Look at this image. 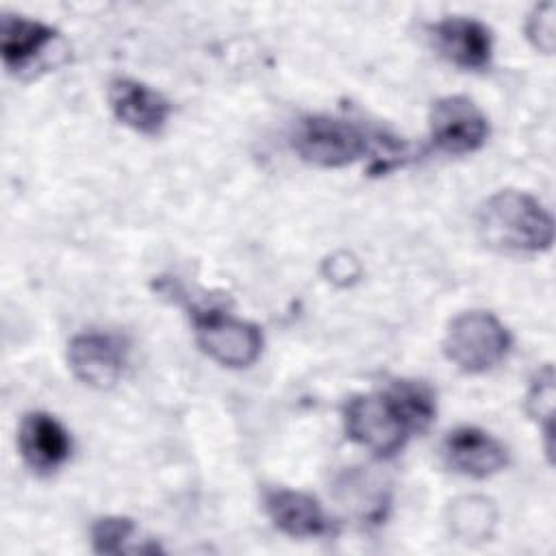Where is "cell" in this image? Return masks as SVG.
Returning <instances> with one entry per match:
<instances>
[{
  "label": "cell",
  "mask_w": 556,
  "mask_h": 556,
  "mask_svg": "<svg viewBox=\"0 0 556 556\" xmlns=\"http://www.w3.org/2000/svg\"><path fill=\"white\" fill-rule=\"evenodd\" d=\"M510 350V332L486 311H467L452 319L445 339V356L467 374L493 369Z\"/></svg>",
  "instance_id": "obj_3"
},
{
  "label": "cell",
  "mask_w": 556,
  "mask_h": 556,
  "mask_svg": "<svg viewBox=\"0 0 556 556\" xmlns=\"http://www.w3.org/2000/svg\"><path fill=\"white\" fill-rule=\"evenodd\" d=\"M495 506L482 495H463L450 506V528L465 543H480L491 536L495 526Z\"/></svg>",
  "instance_id": "obj_14"
},
{
  "label": "cell",
  "mask_w": 556,
  "mask_h": 556,
  "mask_svg": "<svg viewBox=\"0 0 556 556\" xmlns=\"http://www.w3.org/2000/svg\"><path fill=\"white\" fill-rule=\"evenodd\" d=\"M430 135L447 154L476 152L489 137V119L467 96H445L432 104Z\"/></svg>",
  "instance_id": "obj_6"
},
{
  "label": "cell",
  "mask_w": 556,
  "mask_h": 556,
  "mask_svg": "<svg viewBox=\"0 0 556 556\" xmlns=\"http://www.w3.org/2000/svg\"><path fill=\"white\" fill-rule=\"evenodd\" d=\"M443 456L454 471L471 478L493 476L508 463L506 447L476 426L452 430L443 441Z\"/></svg>",
  "instance_id": "obj_11"
},
{
  "label": "cell",
  "mask_w": 556,
  "mask_h": 556,
  "mask_svg": "<svg viewBox=\"0 0 556 556\" xmlns=\"http://www.w3.org/2000/svg\"><path fill=\"white\" fill-rule=\"evenodd\" d=\"M59 33L37 20L4 13L0 20V52L2 63L13 74L33 72L41 65L50 48H54Z\"/></svg>",
  "instance_id": "obj_10"
},
{
  "label": "cell",
  "mask_w": 556,
  "mask_h": 556,
  "mask_svg": "<svg viewBox=\"0 0 556 556\" xmlns=\"http://www.w3.org/2000/svg\"><path fill=\"white\" fill-rule=\"evenodd\" d=\"M265 513L274 526L295 539L321 536L330 530L321 504L302 491L271 489L265 493Z\"/></svg>",
  "instance_id": "obj_13"
},
{
  "label": "cell",
  "mask_w": 556,
  "mask_h": 556,
  "mask_svg": "<svg viewBox=\"0 0 556 556\" xmlns=\"http://www.w3.org/2000/svg\"><path fill=\"white\" fill-rule=\"evenodd\" d=\"M482 241L508 252H541L554 241V222L547 208L526 191L502 189L486 198L476 215Z\"/></svg>",
  "instance_id": "obj_2"
},
{
  "label": "cell",
  "mask_w": 556,
  "mask_h": 556,
  "mask_svg": "<svg viewBox=\"0 0 556 556\" xmlns=\"http://www.w3.org/2000/svg\"><path fill=\"white\" fill-rule=\"evenodd\" d=\"M437 50L463 70H484L491 63V30L473 17H445L432 26Z\"/></svg>",
  "instance_id": "obj_12"
},
{
  "label": "cell",
  "mask_w": 556,
  "mask_h": 556,
  "mask_svg": "<svg viewBox=\"0 0 556 556\" xmlns=\"http://www.w3.org/2000/svg\"><path fill=\"white\" fill-rule=\"evenodd\" d=\"M371 139L374 135L352 122L330 115H308L295 126L293 148L313 165L343 167L367 154Z\"/></svg>",
  "instance_id": "obj_4"
},
{
  "label": "cell",
  "mask_w": 556,
  "mask_h": 556,
  "mask_svg": "<svg viewBox=\"0 0 556 556\" xmlns=\"http://www.w3.org/2000/svg\"><path fill=\"white\" fill-rule=\"evenodd\" d=\"M554 15H556L554 2H543L534 7V11L528 15V22H526L528 39L534 43V48L547 54L554 50V33H556Z\"/></svg>",
  "instance_id": "obj_17"
},
{
  "label": "cell",
  "mask_w": 556,
  "mask_h": 556,
  "mask_svg": "<svg viewBox=\"0 0 556 556\" xmlns=\"http://www.w3.org/2000/svg\"><path fill=\"white\" fill-rule=\"evenodd\" d=\"M191 317L198 345L219 365L250 367L258 358L263 350L258 326L217 308H191Z\"/></svg>",
  "instance_id": "obj_5"
},
{
  "label": "cell",
  "mask_w": 556,
  "mask_h": 556,
  "mask_svg": "<svg viewBox=\"0 0 556 556\" xmlns=\"http://www.w3.org/2000/svg\"><path fill=\"white\" fill-rule=\"evenodd\" d=\"M554 369L552 365H545L536 378L530 384L528 397H526V408L532 419L543 424L545 437L552 439V413H554Z\"/></svg>",
  "instance_id": "obj_16"
},
{
  "label": "cell",
  "mask_w": 556,
  "mask_h": 556,
  "mask_svg": "<svg viewBox=\"0 0 556 556\" xmlns=\"http://www.w3.org/2000/svg\"><path fill=\"white\" fill-rule=\"evenodd\" d=\"M17 445L26 465L37 473L59 469L72 452L70 432L59 419L43 410H30L22 417Z\"/></svg>",
  "instance_id": "obj_9"
},
{
  "label": "cell",
  "mask_w": 556,
  "mask_h": 556,
  "mask_svg": "<svg viewBox=\"0 0 556 556\" xmlns=\"http://www.w3.org/2000/svg\"><path fill=\"white\" fill-rule=\"evenodd\" d=\"M109 102L115 117L141 135L161 132L172 113V106L163 93L126 76L111 80Z\"/></svg>",
  "instance_id": "obj_8"
},
{
  "label": "cell",
  "mask_w": 556,
  "mask_h": 556,
  "mask_svg": "<svg viewBox=\"0 0 556 556\" xmlns=\"http://www.w3.org/2000/svg\"><path fill=\"white\" fill-rule=\"evenodd\" d=\"M135 536V523L128 517H102L91 528V543L98 554L137 552L130 541Z\"/></svg>",
  "instance_id": "obj_15"
},
{
  "label": "cell",
  "mask_w": 556,
  "mask_h": 556,
  "mask_svg": "<svg viewBox=\"0 0 556 556\" xmlns=\"http://www.w3.org/2000/svg\"><path fill=\"white\" fill-rule=\"evenodd\" d=\"M434 393L419 380H393L387 391L356 395L345 404L348 437L378 456H393L413 432L434 419Z\"/></svg>",
  "instance_id": "obj_1"
},
{
  "label": "cell",
  "mask_w": 556,
  "mask_h": 556,
  "mask_svg": "<svg viewBox=\"0 0 556 556\" xmlns=\"http://www.w3.org/2000/svg\"><path fill=\"white\" fill-rule=\"evenodd\" d=\"M361 267L354 256L339 252L326 261V276L337 285H348V280H354L358 276Z\"/></svg>",
  "instance_id": "obj_18"
},
{
  "label": "cell",
  "mask_w": 556,
  "mask_h": 556,
  "mask_svg": "<svg viewBox=\"0 0 556 556\" xmlns=\"http://www.w3.org/2000/svg\"><path fill=\"white\" fill-rule=\"evenodd\" d=\"M67 363L78 380L96 389L113 387L124 369L126 350L115 334L80 332L67 345Z\"/></svg>",
  "instance_id": "obj_7"
}]
</instances>
